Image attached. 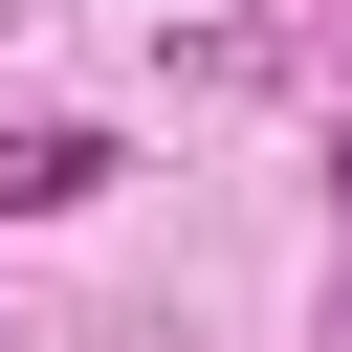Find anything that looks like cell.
Returning <instances> with one entry per match:
<instances>
[{
	"instance_id": "obj_4",
	"label": "cell",
	"mask_w": 352,
	"mask_h": 352,
	"mask_svg": "<svg viewBox=\"0 0 352 352\" xmlns=\"http://www.w3.org/2000/svg\"><path fill=\"white\" fill-rule=\"evenodd\" d=\"M0 352H22V330H0Z\"/></svg>"
},
{
	"instance_id": "obj_2",
	"label": "cell",
	"mask_w": 352,
	"mask_h": 352,
	"mask_svg": "<svg viewBox=\"0 0 352 352\" xmlns=\"http://www.w3.org/2000/svg\"><path fill=\"white\" fill-rule=\"evenodd\" d=\"M330 352H352V286H330Z\"/></svg>"
},
{
	"instance_id": "obj_3",
	"label": "cell",
	"mask_w": 352,
	"mask_h": 352,
	"mask_svg": "<svg viewBox=\"0 0 352 352\" xmlns=\"http://www.w3.org/2000/svg\"><path fill=\"white\" fill-rule=\"evenodd\" d=\"M330 176H352V132H330Z\"/></svg>"
},
{
	"instance_id": "obj_1",
	"label": "cell",
	"mask_w": 352,
	"mask_h": 352,
	"mask_svg": "<svg viewBox=\"0 0 352 352\" xmlns=\"http://www.w3.org/2000/svg\"><path fill=\"white\" fill-rule=\"evenodd\" d=\"M88 198H110V132L88 110H22L0 132V220H88Z\"/></svg>"
}]
</instances>
